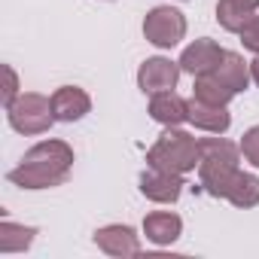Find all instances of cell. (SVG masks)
<instances>
[{"instance_id": "obj_1", "label": "cell", "mask_w": 259, "mask_h": 259, "mask_svg": "<svg viewBox=\"0 0 259 259\" xmlns=\"http://www.w3.org/2000/svg\"><path fill=\"white\" fill-rule=\"evenodd\" d=\"M70 168H73V147L67 141H40L22 156L19 168H13L7 180L16 183L19 189H52L67 183Z\"/></svg>"}, {"instance_id": "obj_19", "label": "cell", "mask_w": 259, "mask_h": 259, "mask_svg": "<svg viewBox=\"0 0 259 259\" xmlns=\"http://www.w3.org/2000/svg\"><path fill=\"white\" fill-rule=\"evenodd\" d=\"M241 156L253 168H259V125H253V128L244 132V138H241Z\"/></svg>"}, {"instance_id": "obj_9", "label": "cell", "mask_w": 259, "mask_h": 259, "mask_svg": "<svg viewBox=\"0 0 259 259\" xmlns=\"http://www.w3.org/2000/svg\"><path fill=\"white\" fill-rule=\"evenodd\" d=\"M223 52H226V49H223L217 40L201 37V40H195V43H189V46L183 49V55H180V70H183V73H192V76L210 73V70L220 64Z\"/></svg>"}, {"instance_id": "obj_22", "label": "cell", "mask_w": 259, "mask_h": 259, "mask_svg": "<svg viewBox=\"0 0 259 259\" xmlns=\"http://www.w3.org/2000/svg\"><path fill=\"white\" fill-rule=\"evenodd\" d=\"M250 76H253V82L259 85V55H256V58L250 61Z\"/></svg>"}, {"instance_id": "obj_14", "label": "cell", "mask_w": 259, "mask_h": 259, "mask_svg": "<svg viewBox=\"0 0 259 259\" xmlns=\"http://www.w3.org/2000/svg\"><path fill=\"white\" fill-rule=\"evenodd\" d=\"M259 0H220L217 4V22L229 34H241L244 25L256 16Z\"/></svg>"}, {"instance_id": "obj_16", "label": "cell", "mask_w": 259, "mask_h": 259, "mask_svg": "<svg viewBox=\"0 0 259 259\" xmlns=\"http://www.w3.org/2000/svg\"><path fill=\"white\" fill-rule=\"evenodd\" d=\"M192 98L204 101V104H217V107H229V101L235 98V92L213 73H201L192 82Z\"/></svg>"}, {"instance_id": "obj_4", "label": "cell", "mask_w": 259, "mask_h": 259, "mask_svg": "<svg viewBox=\"0 0 259 259\" xmlns=\"http://www.w3.org/2000/svg\"><path fill=\"white\" fill-rule=\"evenodd\" d=\"M7 119L13 125V132L19 135H43L52 128L55 113H52V98L40 95V92H22L10 107H7Z\"/></svg>"}, {"instance_id": "obj_6", "label": "cell", "mask_w": 259, "mask_h": 259, "mask_svg": "<svg viewBox=\"0 0 259 259\" xmlns=\"http://www.w3.org/2000/svg\"><path fill=\"white\" fill-rule=\"evenodd\" d=\"M180 61H171V58H147L138 70V89L144 95H159V92H174L177 89V79H180Z\"/></svg>"}, {"instance_id": "obj_12", "label": "cell", "mask_w": 259, "mask_h": 259, "mask_svg": "<svg viewBox=\"0 0 259 259\" xmlns=\"http://www.w3.org/2000/svg\"><path fill=\"white\" fill-rule=\"evenodd\" d=\"M150 116L159 125H183L189 122V101L177 92H159L150 95Z\"/></svg>"}, {"instance_id": "obj_20", "label": "cell", "mask_w": 259, "mask_h": 259, "mask_svg": "<svg viewBox=\"0 0 259 259\" xmlns=\"http://www.w3.org/2000/svg\"><path fill=\"white\" fill-rule=\"evenodd\" d=\"M241 37V43H244V49H250L253 55H259V13L244 25V31L238 34Z\"/></svg>"}, {"instance_id": "obj_15", "label": "cell", "mask_w": 259, "mask_h": 259, "mask_svg": "<svg viewBox=\"0 0 259 259\" xmlns=\"http://www.w3.org/2000/svg\"><path fill=\"white\" fill-rule=\"evenodd\" d=\"M210 73H213V76H220V79H223L235 95H241V92L250 85V79H253V76H250V61H244V55L229 52V49L223 52L220 64H217Z\"/></svg>"}, {"instance_id": "obj_17", "label": "cell", "mask_w": 259, "mask_h": 259, "mask_svg": "<svg viewBox=\"0 0 259 259\" xmlns=\"http://www.w3.org/2000/svg\"><path fill=\"white\" fill-rule=\"evenodd\" d=\"M37 238L34 226H19L10 220H0V253H25Z\"/></svg>"}, {"instance_id": "obj_10", "label": "cell", "mask_w": 259, "mask_h": 259, "mask_svg": "<svg viewBox=\"0 0 259 259\" xmlns=\"http://www.w3.org/2000/svg\"><path fill=\"white\" fill-rule=\"evenodd\" d=\"M92 110V98L79 85H61L52 92V113L55 122H79Z\"/></svg>"}, {"instance_id": "obj_5", "label": "cell", "mask_w": 259, "mask_h": 259, "mask_svg": "<svg viewBox=\"0 0 259 259\" xmlns=\"http://www.w3.org/2000/svg\"><path fill=\"white\" fill-rule=\"evenodd\" d=\"M144 37L156 49H174L186 37V16L177 7H153L144 19Z\"/></svg>"}, {"instance_id": "obj_3", "label": "cell", "mask_w": 259, "mask_h": 259, "mask_svg": "<svg viewBox=\"0 0 259 259\" xmlns=\"http://www.w3.org/2000/svg\"><path fill=\"white\" fill-rule=\"evenodd\" d=\"M198 138L183 132L180 125H165V132L159 135V141L147 150V165L150 168H162L171 174H189L198 168Z\"/></svg>"}, {"instance_id": "obj_2", "label": "cell", "mask_w": 259, "mask_h": 259, "mask_svg": "<svg viewBox=\"0 0 259 259\" xmlns=\"http://www.w3.org/2000/svg\"><path fill=\"white\" fill-rule=\"evenodd\" d=\"M198 180L204 186L207 195L213 198H226L235 177L241 174V144L235 147L232 141H226L223 135L217 138H201L198 141Z\"/></svg>"}, {"instance_id": "obj_8", "label": "cell", "mask_w": 259, "mask_h": 259, "mask_svg": "<svg viewBox=\"0 0 259 259\" xmlns=\"http://www.w3.org/2000/svg\"><path fill=\"white\" fill-rule=\"evenodd\" d=\"M95 247L104 250L107 256H138L141 253V238L132 226L125 223H113V226H101L95 232Z\"/></svg>"}, {"instance_id": "obj_13", "label": "cell", "mask_w": 259, "mask_h": 259, "mask_svg": "<svg viewBox=\"0 0 259 259\" xmlns=\"http://www.w3.org/2000/svg\"><path fill=\"white\" fill-rule=\"evenodd\" d=\"M180 232H183V220L171 210H153L144 217V235H147V241H153L159 247L174 244L180 238Z\"/></svg>"}, {"instance_id": "obj_11", "label": "cell", "mask_w": 259, "mask_h": 259, "mask_svg": "<svg viewBox=\"0 0 259 259\" xmlns=\"http://www.w3.org/2000/svg\"><path fill=\"white\" fill-rule=\"evenodd\" d=\"M189 122L207 135H226L232 125V113L217 104H204L198 98H189Z\"/></svg>"}, {"instance_id": "obj_7", "label": "cell", "mask_w": 259, "mask_h": 259, "mask_svg": "<svg viewBox=\"0 0 259 259\" xmlns=\"http://www.w3.org/2000/svg\"><path fill=\"white\" fill-rule=\"evenodd\" d=\"M183 174H171V171H162V168H150L141 174V192L144 198L156 201V204H174L180 195H183Z\"/></svg>"}, {"instance_id": "obj_21", "label": "cell", "mask_w": 259, "mask_h": 259, "mask_svg": "<svg viewBox=\"0 0 259 259\" xmlns=\"http://www.w3.org/2000/svg\"><path fill=\"white\" fill-rule=\"evenodd\" d=\"M4 107H10L22 92H19V76H16V70L10 67V64H4Z\"/></svg>"}, {"instance_id": "obj_18", "label": "cell", "mask_w": 259, "mask_h": 259, "mask_svg": "<svg viewBox=\"0 0 259 259\" xmlns=\"http://www.w3.org/2000/svg\"><path fill=\"white\" fill-rule=\"evenodd\" d=\"M235 207H256L259 204V177L256 174H247V171H241L238 177H235V183H232V189H229V195H226Z\"/></svg>"}]
</instances>
